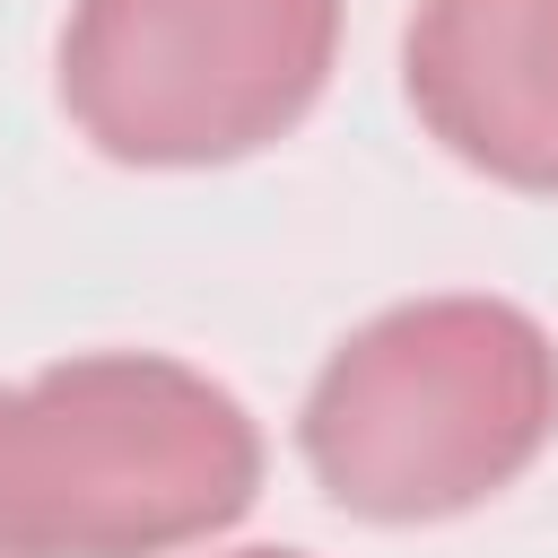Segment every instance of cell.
<instances>
[{"instance_id": "cell-1", "label": "cell", "mask_w": 558, "mask_h": 558, "mask_svg": "<svg viewBox=\"0 0 558 558\" xmlns=\"http://www.w3.org/2000/svg\"><path fill=\"white\" fill-rule=\"evenodd\" d=\"M253 497V427L157 357L52 366L0 401V558H140Z\"/></svg>"}, {"instance_id": "cell-2", "label": "cell", "mask_w": 558, "mask_h": 558, "mask_svg": "<svg viewBox=\"0 0 558 558\" xmlns=\"http://www.w3.org/2000/svg\"><path fill=\"white\" fill-rule=\"evenodd\" d=\"M558 418V357L506 305H410L349 340L305 410L323 488L410 523L488 497Z\"/></svg>"}, {"instance_id": "cell-3", "label": "cell", "mask_w": 558, "mask_h": 558, "mask_svg": "<svg viewBox=\"0 0 558 558\" xmlns=\"http://www.w3.org/2000/svg\"><path fill=\"white\" fill-rule=\"evenodd\" d=\"M323 61L331 0H78L61 87L113 157L192 166L288 131Z\"/></svg>"}, {"instance_id": "cell-4", "label": "cell", "mask_w": 558, "mask_h": 558, "mask_svg": "<svg viewBox=\"0 0 558 558\" xmlns=\"http://www.w3.org/2000/svg\"><path fill=\"white\" fill-rule=\"evenodd\" d=\"M410 96L471 166L558 183V0H427Z\"/></svg>"}, {"instance_id": "cell-5", "label": "cell", "mask_w": 558, "mask_h": 558, "mask_svg": "<svg viewBox=\"0 0 558 558\" xmlns=\"http://www.w3.org/2000/svg\"><path fill=\"white\" fill-rule=\"evenodd\" d=\"M253 558H279V549H253Z\"/></svg>"}]
</instances>
